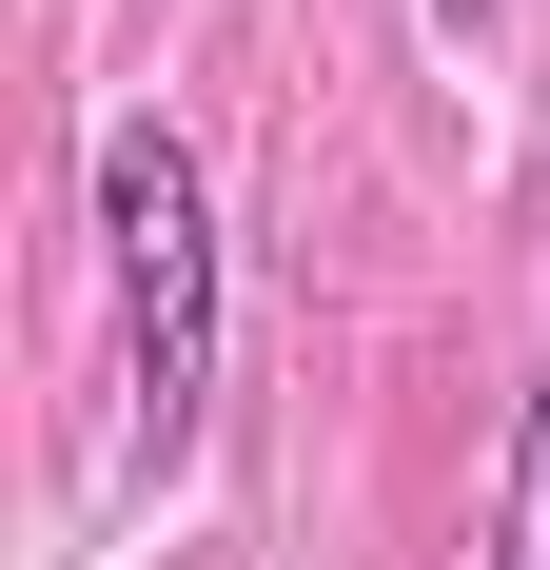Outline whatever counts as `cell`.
I'll return each instance as SVG.
<instances>
[{"label": "cell", "instance_id": "cell-2", "mask_svg": "<svg viewBox=\"0 0 550 570\" xmlns=\"http://www.w3.org/2000/svg\"><path fill=\"white\" fill-rule=\"evenodd\" d=\"M492 570H550V374L511 413V472H492Z\"/></svg>", "mask_w": 550, "mask_h": 570}, {"label": "cell", "instance_id": "cell-1", "mask_svg": "<svg viewBox=\"0 0 550 570\" xmlns=\"http://www.w3.org/2000/svg\"><path fill=\"white\" fill-rule=\"evenodd\" d=\"M99 276H118V394H138V472H177L197 433H217V177H197V138L177 118H118L99 138Z\"/></svg>", "mask_w": 550, "mask_h": 570}, {"label": "cell", "instance_id": "cell-3", "mask_svg": "<svg viewBox=\"0 0 550 570\" xmlns=\"http://www.w3.org/2000/svg\"><path fill=\"white\" fill-rule=\"evenodd\" d=\"M433 20H492V0H433Z\"/></svg>", "mask_w": 550, "mask_h": 570}]
</instances>
